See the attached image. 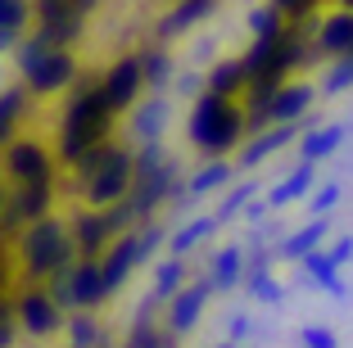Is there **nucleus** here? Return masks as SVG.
Masks as SVG:
<instances>
[{
    "label": "nucleus",
    "instance_id": "f257e3e1",
    "mask_svg": "<svg viewBox=\"0 0 353 348\" xmlns=\"http://www.w3.org/2000/svg\"><path fill=\"white\" fill-rule=\"evenodd\" d=\"M245 132V113H240L236 95H218L208 91L204 100L195 104V118H190V136L199 141V150L208 154H227L231 145Z\"/></svg>",
    "mask_w": 353,
    "mask_h": 348
},
{
    "label": "nucleus",
    "instance_id": "f03ea898",
    "mask_svg": "<svg viewBox=\"0 0 353 348\" xmlns=\"http://www.w3.org/2000/svg\"><path fill=\"white\" fill-rule=\"evenodd\" d=\"M308 104H312V86L308 82H294V86L281 82L276 95L268 100V109H263V123H294Z\"/></svg>",
    "mask_w": 353,
    "mask_h": 348
},
{
    "label": "nucleus",
    "instance_id": "7ed1b4c3",
    "mask_svg": "<svg viewBox=\"0 0 353 348\" xmlns=\"http://www.w3.org/2000/svg\"><path fill=\"white\" fill-rule=\"evenodd\" d=\"M317 41H322L326 54H349L353 50V10H335L331 19L322 23Z\"/></svg>",
    "mask_w": 353,
    "mask_h": 348
},
{
    "label": "nucleus",
    "instance_id": "20e7f679",
    "mask_svg": "<svg viewBox=\"0 0 353 348\" xmlns=\"http://www.w3.org/2000/svg\"><path fill=\"white\" fill-rule=\"evenodd\" d=\"M208 289H213V280H208V285L186 289V294H176V303H172V330H190V326H195L199 312H204V303H208Z\"/></svg>",
    "mask_w": 353,
    "mask_h": 348
},
{
    "label": "nucleus",
    "instance_id": "39448f33",
    "mask_svg": "<svg viewBox=\"0 0 353 348\" xmlns=\"http://www.w3.org/2000/svg\"><path fill=\"white\" fill-rule=\"evenodd\" d=\"M308 185H312V163L303 158V163L294 167V172L285 176V181H281L276 190H272V208H285V204H294L299 195H308Z\"/></svg>",
    "mask_w": 353,
    "mask_h": 348
},
{
    "label": "nucleus",
    "instance_id": "423d86ee",
    "mask_svg": "<svg viewBox=\"0 0 353 348\" xmlns=\"http://www.w3.org/2000/svg\"><path fill=\"white\" fill-rule=\"evenodd\" d=\"M213 91L218 95H240L245 91V82H250V68H245V59H227V63H218L213 68Z\"/></svg>",
    "mask_w": 353,
    "mask_h": 348
},
{
    "label": "nucleus",
    "instance_id": "0eeeda50",
    "mask_svg": "<svg viewBox=\"0 0 353 348\" xmlns=\"http://www.w3.org/2000/svg\"><path fill=\"white\" fill-rule=\"evenodd\" d=\"M290 136H294V127H290V123H281V127H276V132H263V136H259V141H254V145H250V150L240 154V167H254V163H263V158H268V154H272V150H281V145L290 141Z\"/></svg>",
    "mask_w": 353,
    "mask_h": 348
},
{
    "label": "nucleus",
    "instance_id": "6e6552de",
    "mask_svg": "<svg viewBox=\"0 0 353 348\" xmlns=\"http://www.w3.org/2000/svg\"><path fill=\"white\" fill-rule=\"evenodd\" d=\"M240 276H245V254L231 245V249H222L218 263H213V289H236Z\"/></svg>",
    "mask_w": 353,
    "mask_h": 348
},
{
    "label": "nucleus",
    "instance_id": "1a4fd4ad",
    "mask_svg": "<svg viewBox=\"0 0 353 348\" xmlns=\"http://www.w3.org/2000/svg\"><path fill=\"white\" fill-rule=\"evenodd\" d=\"M322 236H326V222H308V226H299L294 236H285V240H281V254L299 263V258L308 254V249H317V245H322Z\"/></svg>",
    "mask_w": 353,
    "mask_h": 348
},
{
    "label": "nucleus",
    "instance_id": "9d476101",
    "mask_svg": "<svg viewBox=\"0 0 353 348\" xmlns=\"http://www.w3.org/2000/svg\"><path fill=\"white\" fill-rule=\"evenodd\" d=\"M136 91H141V63H118L114 77H109V100L127 104Z\"/></svg>",
    "mask_w": 353,
    "mask_h": 348
},
{
    "label": "nucleus",
    "instance_id": "9b49d317",
    "mask_svg": "<svg viewBox=\"0 0 353 348\" xmlns=\"http://www.w3.org/2000/svg\"><path fill=\"white\" fill-rule=\"evenodd\" d=\"M344 136H349V127H322V132H312L308 141H303V158H308V163H317V158H326V154L335 150V145L344 141Z\"/></svg>",
    "mask_w": 353,
    "mask_h": 348
},
{
    "label": "nucleus",
    "instance_id": "f8f14e48",
    "mask_svg": "<svg viewBox=\"0 0 353 348\" xmlns=\"http://www.w3.org/2000/svg\"><path fill=\"white\" fill-rule=\"evenodd\" d=\"M127 176H132V167H127L123 158H114V163H109V172L95 181V199H114V195H123V190H127Z\"/></svg>",
    "mask_w": 353,
    "mask_h": 348
},
{
    "label": "nucleus",
    "instance_id": "ddd939ff",
    "mask_svg": "<svg viewBox=\"0 0 353 348\" xmlns=\"http://www.w3.org/2000/svg\"><path fill=\"white\" fill-rule=\"evenodd\" d=\"M299 263L308 267V276H312V280H322L326 289H340V280H335V263H331V254H322V249H308V254H303Z\"/></svg>",
    "mask_w": 353,
    "mask_h": 348
},
{
    "label": "nucleus",
    "instance_id": "4468645a",
    "mask_svg": "<svg viewBox=\"0 0 353 348\" xmlns=\"http://www.w3.org/2000/svg\"><path fill=\"white\" fill-rule=\"evenodd\" d=\"M250 289L263 298V303H281V285L268 276V258H259V263H254V272H250Z\"/></svg>",
    "mask_w": 353,
    "mask_h": 348
},
{
    "label": "nucleus",
    "instance_id": "2eb2a0df",
    "mask_svg": "<svg viewBox=\"0 0 353 348\" xmlns=\"http://www.w3.org/2000/svg\"><path fill=\"white\" fill-rule=\"evenodd\" d=\"M208 10H213V0H186V5H176V14L168 19V32H181V28H190V23L208 19Z\"/></svg>",
    "mask_w": 353,
    "mask_h": 348
},
{
    "label": "nucleus",
    "instance_id": "dca6fc26",
    "mask_svg": "<svg viewBox=\"0 0 353 348\" xmlns=\"http://www.w3.org/2000/svg\"><path fill=\"white\" fill-rule=\"evenodd\" d=\"M281 23H285V14H281L276 5H259V10L250 14V32L254 37H276Z\"/></svg>",
    "mask_w": 353,
    "mask_h": 348
},
{
    "label": "nucleus",
    "instance_id": "f3484780",
    "mask_svg": "<svg viewBox=\"0 0 353 348\" xmlns=\"http://www.w3.org/2000/svg\"><path fill=\"white\" fill-rule=\"evenodd\" d=\"M254 190H259V185H254V181H240L236 190H231V195L222 199V208H218V217H213V222H231V217H236L240 208H245V204H250V199H254Z\"/></svg>",
    "mask_w": 353,
    "mask_h": 348
},
{
    "label": "nucleus",
    "instance_id": "a211bd4d",
    "mask_svg": "<svg viewBox=\"0 0 353 348\" xmlns=\"http://www.w3.org/2000/svg\"><path fill=\"white\" fill-rule=\"evenodd\" d=\"M213 226H218L213 217H199V222H190L186 231H181V236L172 240V249H176V254H186V249H190V245H199V240H204L208 231H213Z\"/></svg>",
    "mask_w": 353,
    "mask_h": 348
},
{
    "label": "nucleus",
    "instance_id": "6ab92c4d",
    "mask_svg": "<svg viewBox=\"0 0 353 348\" xmlns=\"http://www.w3.org/2000/svg\"><path fill=\"white\" fill-rule=\"evenodd\" d=\"M344 86H353V59H349V54H340V63L331 68V77H326V95H340Z\"/></svg>",
    "mask_w": 353,
    "mask_h": 348
},
{
    "label": "nucleus",
    "instance_id": "aec40b11",
    "mask_svg": "<svg viewBox=\"0 0 353 348\" xmlns=\"http://www.w3.org/2000/svg\"><path fill=\"white\" fill-rule=\"evenodd\" d=\"M222 181H231V163H213V167H204V172L195 176V185H190V190H199V195H204V190H213V185H222Z\"/></svg>",
    "mask_w": 353,
    "mask_h": 348
},
{
    "label": "nucleus",
    "instance_id": "412c9836",
    "mask_svg": "<svg viewBox=\"0 0 353 348\" xmlns=\"http://www.w3.org/2000/svg\"><path fill=\"white\" fill-rule=\"evenodd\" d=\"M303 348H335V335L326 326H308L303 330Z\"/></svg>",
    "mask_w": 353,
    "mask_h": 348
},
{
    "label": "nucleus",
    "instance_id": "4be33fe9",
    "mask_svg": "<svg viewBox=\"0 0 353 348\" xmlns=\"http://www.w3.org/2000/svg\"><path fill=\"white\" fill-rule=\"evenodd\" d=\"M176 285H181V263H168V267H159V294H172Z\"/></svg>",
    "mask_w": 353,
    "mask_h": 348
},
{
    "label": "nucleus",
    "instance_id": "5701e85b",
    "mask_svg": "<svg viewBox=\"0 0 353 348\" xmlns=\"http://www.w3.org/2000/svg\"><path fill=\"white\" fill-rule=\"evenodd\" d=\"M340 204V185H322L317 190V199H312V213H326V208Z\"/></svg>",
    "mask_w": 353,
    "mask_h": 348
},
{
    "label": "nucleus",
    "instance_id": "b1692460",
    "mask_svg": "<svg viewBox=\"0 0 353 348\" xmlns=\"http://www.w3.org/2000/svg\"><path fill=\"white\" fill-rule=\"evenodd\" d=\"M281 14H290V19H299V14H308L312 10V0H272Z\"/></svg>",
    "mask_w": 353,
    "mask_h": 348
},
{
    "label": "nucleus",
    "instance_id": "393cba45",
    "mask_svg": "<svg viewBox=\"0 0 353 348\" xmlns=\"http://www.w3.org/2000/svg\"><path fill=\"white\" fill-rule=\"evenodd\" d=\"M168 72H172V63H168V54H150V77H154V82H163Z\"/></svg>",
    "mask_w": 353,
    "mask_h": 348
},
{
    "label": "nucleus",
    "instance_id": "a878e982",
    "mask_svg": "<svg viewBox=\"0 0 353 348\" xmlns=\"http://www.w3.org/2000/svg\"><path fill=\"white\" fill-rule=\"evenodd\" d=\"M349 254H353V240L344 236V240H335V249H331V263L340 267V263H344V258H349Z\"/></svg>",
    "mask_w": 353,
    "mask_h": 348
},
{
    "label": "nucleus",
    "instance_id": "bb28decb",
    "mask_svg": "<svg viewBox=\"0 0 353 348\" xmlns=\"http://www.w3.org/2000/svg\"><path fill=\"white\" fill-rule=\"evenodd\" d=\"M231 344H236V339H245V330H250V317H231Z\"/></svg>",
    "mask_w": 353,
    "mask_h": 348
},
{
    "label": "nucleus",
    "instance_id": "cd10ccee",
    "mask_svg": "<svg viewBox=\"0 0 353 348\" xmlns=\"http://www.w3.org/2000/svg\"><path fill=\"white\" fill-rule=\"evenodd\" d=\"M340 5H344V10H353V0H340Z\"/></svg>",
    "mask_w": 353,
    "mask_h": 348
},
{
    "label": "nucleus",
    "instance_id": "c85d7f7f",
    "mask_svg": "<svg viewBox=\"0 0 353 348\" xmlns=\"http://www.w3.org/2000/svg\"><path fill=\"white\" fill-rule=\"evenodd\" d=\"M222 348H236V344H222Z\"/></svg>",
    "mask_w": 353,
    "mask_h": 348
},
{
    "label": "nucleus",
    "instance_id": "c756f323",
    "mask_svg": "<svg viewBox=\"0 0 353 348\" xmlns=\"http://www.w3.org/2000/svg\"><path fill=\"white\" fill-rule=\"evenodd\" d=\"M349 59H353V50H349Z\"/></svg>",
    "mask_w": 353,
    "mask_h": 348
},
{
    "label": "nucleus",
    "instance_id": "7c9ffc66",
    "mask_svg": "<svg viewBox=\"0 0 353 348\" xmlns=\"http://www.w3.org/2000/svg\"><path fill=\"white\" fill-rule=\"evenodd\" d=\"M150 348H154V344H150Z\"/></svg>",
    "mask_w": 353,
    "mask_h": 348
}]
</instances>
